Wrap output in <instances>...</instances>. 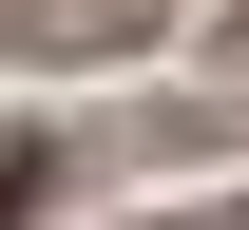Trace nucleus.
Returning <instances> with one entry per match:
<instances>
[{"mask_svg":"<svg viewBox=\"0 0 249 230\" xmlns=\"http://www.w3.org/2000/svg\"><path fill=\"white\" fill-rule=\"evenodd\" d=\"M173 0H0V58H19V96H77V77H134L154 58Z\"/></svg>","mask_w":249,"mask_h":230,"instance_id":"1","label":"nucleus"},{"mask_svg":"<svg viewBox=\"0 0 249 230\" xmlns=\"http://www.w3.org/2000/svg\"><path fill=\"white\" fill-rule=\"evenodd\" d=\"M134 230H249V173H211V192H173V211H134Z\"/></svg>","mask_w":249,"mask_h":230,"instance_id":"2","label":"nucleus"},{"mask_svg":"<svg viewBox=\"0 0 249 230\" xmlns=\"http://www.w3.org/2000/svg\"><path fill=\"white\" fill-rule=\"evenodd\" d=\"M211 77H249V0H211Z\"/></svg>","mask_w":249,"mask_h":230,"instance_id":"3","label":"nucleus"}]
</instances>
